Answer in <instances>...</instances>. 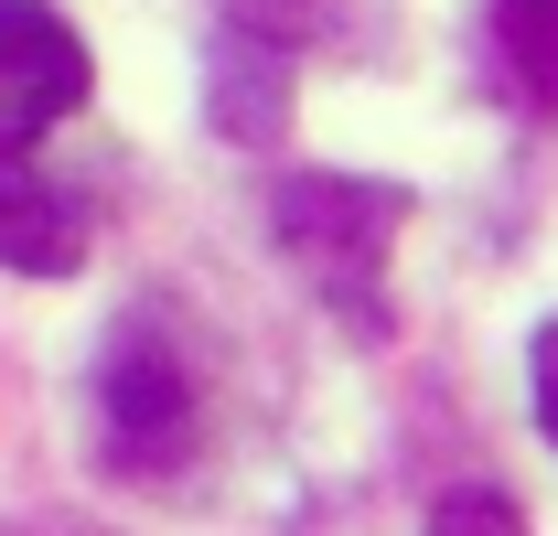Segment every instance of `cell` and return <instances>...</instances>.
Listing matches in <instances>:
<instances>
[{
	"mask_svg": "<svg viewBox=\"0 0 558 536\" xmlns=\"http://www.w3.org/2000/svg\"><path fill=\"white\" fill-rule=\"evenodd\" d=\"M97 451L119 472H172L194 451V387H183L172 333L150 312H130L119 343L97 354Z\"/></svg>",
	"mask_w": 558,
	"mask_h": 536,
	"instance_id": "2",
	"label": "cell"
},
{
	"mask_svg": "<svg viewBox=\"0 0 558 536\" xmlns=\"http://www.w3.org/2000/svg\"><path fill=\"white\" fill-rule=\"evenodd\" d=\"M537 429H548V451H558V322L537 333Z\"/></svg>",
	"mask_w": 558,
	"mask_h": 536,
	"instance_id": "7",
	"label": "cell"
},
{
	"mask_svg": "<svg viewBox=\"0 0 558 536\" xmlns=\"http://www.w3.org/2000/svg\"><path fill=\"white\" fill-rule=\"evenodd\" d=\"M86 258V215H75L22 150H0V268H22V279H65Z\"/></svg>",
	"mask_w": 558,
	"mask_h": 536,
	"instance_id": "4",
	"label": "cell"
},
{
	"mask_svg": "<svg viewBox=\"0 0 558 536\" xmlns=\"http://www.w3.org/2000/svg\"><path fill=\"white\" fill-rule=\"evenodd\" d=\"M494 65L526 108H558V0H494Z\"/></svg>",
	"mask_w": 558,
	"mask_h": 536,
	"instance_id": "5",
	"label": "cell"
},
{
	"mask_svg": "<svg viewBox=\"0 0 558 536\" xmlns=\"http://www.w3.org/2000/svg\"><path fill=\"white\" fill-rule=\"evenodd\" d=\"M236 11H247V22H301L312 0H236Z\"/></svg>",
	"mask_w": 558,
	"mask_h": 536,
	"instance_id": "8",
	"label": "cell"
},
{
	"mask_svg": "<svg viewBox=\"0 0 558 536\" xmlns=\"http://www.w3.org/2000/svg\"><path fill=\"white\" fill-rule=\"evenodd\" d=\"M429 536H526V515H515L505 494H484V483H451V494L429 504Z\"/></svg>",
	"mask_w": 558,
	"mask_h": 536,
	"instance_id": "6",
	"label": "cell"
},
{
	"mask_svg": "<svg viewBox=\"0 0 558 536\" xmlns=\"http://www.w3.org/2000/svg\"><path fill=\"white\" fill-rule=\"evenodd\" d=\"M75 108H86V44L44 0H0V150H33Z\"/></svg>",
	"mask_w": 558,
	"mask_h": 536,
	"instance_id": "3",
	"label": "cell"
},
{
	"mask_svg": "<svg viewBox=\"0 0 558 536\" xmlns=\"http://www.w3.org/2000/svg\"><path fill=\"white\" fill-rule=\"evenodd\" d=\"M398 215H409V204L387 194V183H344V172L279 194V236H290L301 279H312L323 301H344L365 333L387 322V236H398Z\"/></svg>",
	"mask_w": 558,
	"mask_h": 536,
	"instance_id": "1",
	"label": "cell"
}]
</instances>
